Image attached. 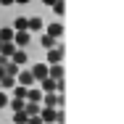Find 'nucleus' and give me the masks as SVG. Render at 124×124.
Returning a JSON list of instances; mask_svg holds the SVG:
<instances>
[{"mask_svg": "<svg viewBox=\"0 0 124 124\" xmlns=\"http://www.w3.org/2000/svg\"><path fill=\"white\" fill-rule=\"evenodd\" d=\"M0 3H3V5H11V3H13V0H0Z\"/></svg>", "mask_w": 124, "mask_h": 124, "instance_id": "obj_1", "label": "nucleus"}]
</instances>
